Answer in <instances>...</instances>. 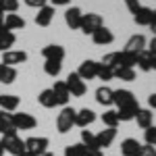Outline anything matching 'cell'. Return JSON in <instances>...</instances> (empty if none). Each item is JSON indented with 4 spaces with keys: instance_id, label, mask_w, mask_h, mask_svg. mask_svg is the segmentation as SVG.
I'll return each instance as SVG.
<instances>
[{
    "instance_id": "7c38bea8",
    "label": "cell",
    "mask_w": 156,
    "mask_h": 156,
    "mask_svg": "<svg viewBox=\"0 0 156 156\" xmlns=\"http://www.w3.org/2000/svg\"><path fill=\"white\" fill-rule=\"evenodd\" d=\"M94 121H96V112H94L92 108H81V110H77V115H75V125L81 127V129H87Z\"/></svg>"
},
{
    "instance_id": "d6a6232c",
    "label": "cell",
    "mask_w": 156,
    "mask_h": 156,
    "mask_svg": "<svg viewBox=\"0 0 156 156\" xmlns=\"http://www.w3.org/2000/svg\"><path fill=\"white\" fill-rule=\"evenodd\" d=\"M137 67H140L144 73L152 71V56L148 54V50H144L142 54H137Z\"/></svg>"
},
{
    "instance_id": "4fadbf2b",
    "label": "cell",
    "mask_w": 156,
    "mask_h": 156,
    "mask_svg": "<svg viewBox=\"0 0 156 156\" xmlns=\"http://www.w3.org/2000/svg\"><path fill=\"white\" fill-rule=\"evenodd\" d=\"M92 40H94V44L96 46H108V44H112L115 42V34L108 29V27H100V29H96L94 34H92Z\"/></svg>"
},
{
    "instance_id": "603a6c76",
    "label": "cell",
    "mask_w": 156,
    "mask_h": 156,
    "mask_svg": "<svg viewBox=\"0 0 156 156\" xmlns=\"http://www.w3.org/2000/svg\"><path fill=\"white\" fill-rule=\"evenodd\" d=\"M0 108L4 112H15L19 108V96H12V94H0Z\"/></svg>"
},
{
    "instance_id": "52a82bcc",
    "label": "cell",
    "mask_w": 156,
    "mask_h": 156,
    "mask_svg": "<svg viewBox=\"0 0 156 156\" xmlns=\"http://www.w3.org/2000/svg\"><path fill=\"white\" fill-rule=\"evenodd\" d=\"M67 90H69V94L75 98H81L87 92V85H85V81L77 75V73H69V77H67Z\"/></svg>"
},
{
    "instance_id": "8d00e7d4",
    "label": "cell",
    "mask_w": 156,
    "mask_h": 156,
    "mask_svg": "<svg viewBox=\"0 0 156 156\" xmlns=\"http://www.w3.org/2000/svg\"><path fill=\"white\" fill-rule=\"evenodd\" d=\"M144 140L148 146H154L156 148V127L152 125V127H148V129H144Z\"/></svg>"
},
{
    "instance_id": "836d02e7",
    "label": "cell",
    "mask_w": 156,
    "mask_h": 156,
    "mask_svg": "<svg viewBox=\"0 0 156 156\" xmlns=\"http://www.w3.org/2000/svg\"><path fill=\"white\" fill-rule=\"evenodd\" d=\"M85 152H87V150L83 148V144H81V142L65 148V156H85Z\"/></svg>"
},
{
    "instance_id": "d6986e66",
    "label": "cell",
    "mask_w": 156,
    "mask_h": 156,
    "mask_svg": "<svg viewBox=\"0 0 156 156\" xmlns=\"http://www.w3.org/2000/svg\"><path fill=\"white\" fill-rule=\"evenodd\" d=\"M152 15H154V11H152L150 6H140V9L135 11V15H133V21H135V25L148 27V25L152 23Z\"/></svg>"
},
{
    "instance_id": "74e56055",
    "label": "cell",
    "mask_w": 156,
    "mask_h": 156,
    "mask_svg": "<svg viewBox=\"0 0 156 156\" xmlns=\"http://www.w3.org/2000/svg\"><path fill=\"white\" fill-rule=\"evenodd\" d=\"M137 156H156V148L154 146H142L140 148V152H137Z\"/></svg>"
},
{
    "instance_id": "60d3db41",
    "label": "cell",
    "mask_w": 156,
    "mask_h": 156,
    "mask_svg": "<svg viewBox=\"0 0 156 156\" xmlns=\"http://www.w3.org/2000/svg\"><path fill=\"white\" fill-rule=\"evenodd\" d=\"M146 50H148V54L150 56H156V36L148 42V46H146Z\"/></svg>"
},
{
    "instance_id": "ba28073f",
    "label": "cell",
    "mask_w": 156,
    "mask_h": 156,
    "mask_svg": "<svg viewBox=\"0 0 156 156\" xmlns=\"http://www.w3.org/2000/svg\"><path fill=\"white\" fill-rule=\"evenodd\" d=\"M98 67H100V62H96V60H92V58H87V60H83L81 65H79V69H77V75L81 77V79H96V75H98Z\"/></svg>"
},
{
    "instance_id": "5bb4252c",
    "label": "cell",
    "mask_w": 156,
    "mask_h": 156,
    "mask_svg": "<svg viewBox=\"0 0 156 156\" xmlns=\"http://www.w3.org/2000/svg\"><path fill=\"white\" fill-rule=\"evenodd\" d=\"M115 137H117V129H110V127L102 129L100 133H96V148H98V150L108 148V146L115 142Z\"/></svg>"
},
{
    "instance_id": "4dcf8cb0",
    "label": "cell",
    "mask_w": 156,
    "mask_h": 156,
    "mask_svg": "<svg viewBox=\"0 0 156 156\" xmlns=\"http://www.w3.org/2000/svg\"><path fill=\"white\" fill-rule=\"evenodd\" d=\"M81 144L85 150H98L96 148V133H92L90 129H81Z\"/></svg>"
},
{
    "instance_id": "7bdbcfd3",
    "label": "cell",
    "mask_w": 156,
    "mask_h": 156,
    "mask_svg": "<svg viewBox=\"0 0 156 156\" xmlns=\"http://www.w3.org/2000/svg\"><path fill=\"white\" fill-rule=\"evenodd\" d=\"M148 106L156 110V94H150V96H148Z\"/></svg>"
},
{
    "instance_id": "83f0119b",
    "label": "cell",
    "mask_w": 156,
    "mask_h": 156,
    "mask_svg": "<svg viewBox=\"0 0 156 156\" xmlns=\"http://www.w3.org/2000/svg\"><path fill=\"white\" fill-rule=\"evenodd\" d=\"M112 75H115V79L133 81V79H135V69H131V67H117V69L112 71Z\"/></svg>"
},
{
    "instance_id": "e575fe53",
    "label": "cell",
    "mask_w": 156,
    "mask_h": 156,
    "mask_svg": "<svg viewBox=\"0 0 156 156\" xmlns=\"http://www.w3.org/2000/svg\"><path fill=\"white\" fill-rule=\"evenodd\" d=\"M0 9L6 12V15H11L19 9V0H0Z\"/></svg>"
},
{
    "instance_id": "d4e9b609",
    "label": "cell",
    "mask_w": 156,
    "mask_h": 156,
    "mask_svg": "<svg viewBox=\"0 0 156 156\" xmlns=\"http://www.w3.org/2000/svg\"><path fill=\"white\" fill-rule=\"evenodd\" d=\"M0 133L2 135H9V133H17L15 125H12V117L11 112H0Z\"/></svg>"
},
{
    "instance_id": "44dd1931",
    "label": "cell",
    "mask_w": 156,
    "mask_h": 156,
    "mask_svg": "<svg viewBox=\"0 0 156 156\" xmlns=\"http://www.w3.org/2000/svg\"><path fill=\"white\" fill-rule=\"evenodd\" d=\"M135 121H137V125H140L142 129H148V127H152V123H154V112H152L150 108H140L137 115H135Z\"/></svg>"
},
{
    "instance_id": "4316f807",
    "label": "cell",
    "mask_w": 156,
    "mask_h": 156,
    "mask_svg": "<svg viewBox=\"0 0 156 156\" xmlns=\"http://www.w3.org/2000/svg\"><path fill=\"white\" fill-rule=\"evenodd\" d=\"M17 79V69L15 67H6V65H2L0 62V83H12Z\"/></svg>"
},
{
    "instance_id": "bcb514c9",
    "label": "cell",
    "mask_w": 156,
    "mask_h": 156,
    "mask_svg": "<svg viewBox=\"0 0 156 156\" xmlns=\"http://www.w3.org/2000/svg\"><path fill=\"white\" fill-rule=\"evenodd\" d=\"M0 25H4V11L0 9Z\"/></svg>"
},
{
    "instance_id": "7dc6e473",
    "label": "cell",
    "mask_w": 156,
    "mask_h": 156,
    "mask_svg": "<svg viewBox=\"0 0 156 156\" xmlns=\"http://www.w3.org/2000/svg\"><path fill=\"white\" fill-rule=\"evenodd\" d=\"M152 69L156 71V56H152Z\"/></svg>"
},
{
    "instance_id": "1f68e13d",
    "label": "cell",
    "mask_w": 156,
    "mask_h": 156,
    "mask_svg": "<svg viewBox=\"0 0 156 156\" xmlns=\"http://www.w3.org/2000/svg\"><path fill=\"white\" fill-rule=\"evenodd\" d=\"M102 65L115 71L117 67H121V52H108V54H104V58H102Z\"/></svg>"
},
{
    "instance_id": "ffe728a7",
    "label": "cell",
    "mask_w": 156,
    "mask_h": 156,
    "mask_svg": "<svg viewBox=\"0 0 156 156\" xmlns=\"http://www.w3.org/2000/svg\"><path fill=\"white\" fill-rule=\"evenodd\" d=\"M140 148H142V144H140L137 140L127 137V140H123V142H121V154H123V156H137Z\"/></svg>"
},
{
    "instance_id": "b9f144b4",
    "label": "cell",
    "mask_w": 156,
    "mask_h": 156,
    "mask_svg": "<svg viewBox=\"0 0 156 156\" xmlns=\"http://www.w3.org/2000/svg\"><path fill=\"white\" fill-rule=\"evenodd\" d=\"M52 2V6H67V4H71V0H50Z\"/></svg>"
},
{
    "instance_id": "7402d4cb",
    "label": "cell",
    "mask_w": 156,
    "mask_h": 156,
    "mask_svg": "<svg viewBox=\"0 0 156 156\" xmlns=\"http://www.w3.org/2000/svg\"><path fill=\"white\" fill-rule=\"evenodd\" d=\"M96 102L102 104V106H112V90L108 85H100L96 90Z\"/></svg>"
},
{
    "instance_id": "cb8c5ba5",
    "label": "cell",
    "mask_w": 156,
    "mask_h": 156,
    "mask_svg": "<svg viewBox=\"0 0 156 156\" xmlns=\"http://www.w3.org/2000/svg\"><path fill=\"white\" fill-rule=\"evenodd\" d=\"M4 27H6L9 31L23 29V27H25V19H23V17H19L17 12H11V15H6V17H4Z\"/></svg>"
},
{
    "instance_id": "8992f818",
    "label": "cell",
    "mask_w": 156,
    "mask_h": 156,
    "mask_svg": "<svg viewBox=\"0 0 156 156\" xmlns=\"http://www.w3.org/2000/svg\"><path fill=\"white\" fill-rule=\"evenodd\" d=\"M11 117H12V125H15V129L19 131H29V129H34L37 125V121L36 117H31L29 112H11Z\"/></svg>"
},
{
    "instance_id": "ac0fdd59",
    "label": "cell",
    "mask_w": 156,
    "mask_h": 156,
    "mask_svg": "<svg viewBox=\"0 0 156 156\" xmlns=\"http://www.w3.org/2000/svg\"><path fill=\"white\" fill-rule=\"evenodd\" d=\"M15 42H17V36H15V31H9L4 25H0V52L12 50Z\"/></svg>"
},
{
    "instance_id": "5b68a950",
    "label": "cell",
    "mask_w": 156,
    "mask_h": 156,
    "mask_svg": "<svg viewBox=\"0 0 156 156\" xmlns=\"http://www.w3.org/2000/svg\"><path fill=\"white\" fill-rule=\"evenodd\" d=\"M104 25V21H102V17L98 15V12H87V15H83L81 17V25H79V29L83 31L85 36H92L96 29H100Z\"/></svg>"
},
{
    "instance_id": "d590c367",
    "label": "cell",
    "mask_w": 156,
    "mask_h": 156,
    "mask_svg": "<svg viewBox=\"0 0 156 156\" xmlns=\"http://www.w3.org/2000/svg\"><path fill=\"white\" fill-rule=\"evenodd\" d=\"M98 79H102V81H110V79H115V75H112V69H108L104 67L102 62H100V67H98Z\"/></svg>"
},
{
    "instance_id": "3957f363",
    "label": "cell",
    "mask_w": 156,
    "mask_h": 156,
    "mask_svg": "<svg viewBox=\"0 0 156 156\" xmlns=\"http://www.w3.org/2000/svg\"><path fill=\"white\" fill-rule=\"evenodd\" d=\"M2 148L4 152H9L12 156H21L25 154V140H21L17 133H9V135H2Z\"/></svg>"
},
{
    "instance_id": "7a4b0ae2",
    "label": "cell",
    "mask_w": 156,
    "mask_h": 156,
    "mask_svg": "<svg viewBox=\"0 0 156 156\" xmlns=\"http://www.w3.org/2000/svg\"><path fill=\"white\" fill-rule=\"evenodd\" d=\"M75 115H77V110L73 106H62V110L58 112V117H56V129L58 133H69L75 127Z\"/></svg>"
},
{
    "instance_id": "277c9868",
    "label": "cell",
    "mask_w": 156,
    "mask_h": 156,
    "mask_svg": "<svg viewBox=\"0 0 156 156\" xmlns=\"http://www.w3.org/2000/svg\"><path fill=\"white\" fill-rule=\"evenodd\" d=\"M48 137L40 135V137H27L25 140V152L31 156H42L46 150H48Z\"/></svg>"
},
{
    "instance_id": "f35d334b",
    "label": "cell",
    "mask_w": 156,
    "mask_h": 156,
    "mask_svg": "<svg viewBox=\"0 0 156 156\" xmlns=\"http://www.w3.org/2000/svg\"><path fill=\"white\" fill-rule=\"evenodd\" d=\"M25 4L31 6V9H42V6L48 4V0H25Z\"/></svg>"
},
{
    "instance_id": "9a60e30c",
    "label": "cell",
    "mask_w": 156,
    "mask_h": 156,
    "mask_svg": "<svg viewBox=\"0 0 156 156\" xmlns=\"http://www.w3.org/2000/svg\"><path fill=\"white\" fill-rule=\"evenodd\" d=\"M81 17H83L81 9L71 6V9L65 11V23L69 25V29H79V25H81Z\"/></svg>"
},
{
    "instance_id": "30bf717a",
    "label": "cell",
    "mask_w": 156,
    "mask_h": 156,
    "mask_svg": "<svg viewBox=\"0 0 156 156\" xmlns=\"http://www.w3.org/2000/svg\"><path fill=\"white\" fill-rule=\"evenodd\" d=\"M146 46H148V40H146L142 34H135V36H131L129 40H127V44H125V52H131V54H142L146 50Z\"/></svg>"
},
{
    "instance_id": "6da1fadb",
    "label": "cell",
    "mask_w": 156,
    "mask_h": 156,
    "mask_svg": "<svg viewBox=\"0 0 156 156\" xmlns=\"http://www.w3.org/2000/svg\"><path fill=\"white\" fill-rule=\"evenodd\" d=\"M112 104H117L119 121H133L140 110L137 98L131 90H112Z\"/></svg>"
},
{
    "instance_id": "484cf974",
    "label": "cell",
    "mask_w": 156,
    "mask_h": 156,
    "mask_svg": "<svg viewBox=\"0 0 156 156\" xmlns=\"http://www.w3.org/2000/svg\"><path fill=\"white\" fill-rule=\"evenodd\" d=\"M37 102H40L44 108H54V106H56V98H54L52 87H48V90H42V92H40V96H37Z\"/></svg>"
},
{
    "instance_id": "f546056e",
    "label": "cell",
    "mask_w": 156,
    "mask_h": 156,
    "mask_svg": "<svg viewBox=\"0 0 156 156\" xmlns=\"http://www.w3.org/2000/svg\"><path fill=\"white\" fill-rule=\"evenodd\" d=\"M60 71H62V62L60 60H46L44 62V73L48 77H58Z\"/></svg>"
},
{
    "instance_id": "f6af8a7d",
    "label": "cell",
    "mask_w": 156,
    "mask_h": 156,
    "mask_svg": "<svg viewBox=\"0 0 156 156\" xmlns=\"http://www.w3.org/2000/svg\"><path fill=\"white\" fill-rule=\"evenodd\" d=\"M85 156H104V152H102V150H87Z\"/></svg>"
},
{
    "instance_id": "ee69618b",
    "label": "cell",
    "mask_w": 156,
    "mask_h": 156,
    "mask_svg": "<svg viewBox=\"0 0 156 156\" xmlns=\"http://www.w3.org/2000/svg\"><path fill=\"white\" fill-rule=\"evenodd\" d=\"M148 27L152 29V34H154V36H156V9H154V15H152V23L148 25Z\"/></svg>"
},
{
    "instance_id": "2e32d148",
    "label": "cell",
    "mask_w": 156,
    "mask_h": 156,
    "mask_svg": "<svg viewBox=\"0 0 156 156\" xmlns=\"http://www.w3.org/2000/svg\"><path fill=\"white\" fill-rule=\"evenodd\" d=\"M42 56L46 60H60L62 62V58H65V48L60 44H48V46L42 48Z\"/></svg>"
},
{
    "instance_id": "e0dca14e",
    "label": "cell",
    "mask_w": 156,
    "mask_h": 156,
    "mask_svg": "<svg viewBox=\"0 0 156 156\" xmlns=\"http://www.w3.org/2000/svg\"><path fill=\"white\" fill-rule=\"evenodd\" d=\"M52 19H54V6H42V9H37V15H36V25L40 27H48L52 23Z\"/></svg>"
},
{
    "instance_id": "681fc988",
    "label": "cell",
    "mask_w": 156,
    "mask_h": 156,
    "mask_svg": "<svg viewBox=\"0 0 156 156\" xmlns=\"http://www.w3.org/2000/svg\"><path fill=\"white\" fill-rule=\"evenodd\" d=\"M42 156H54V154H50V152H44V154H42Z\"/></svg>"
},
{
    "instance_id": "8fae6325",
    "label": "cell",
    "mask_w": 156,
    "mask_h": 156,
    "mask_svg": "<svg viewBox=\"0 0 156 156\" xmlns=\"http://www.w3.org/2000/svg\"><path fill=\"white\" fill-rule=\"evenodd\" d=\"M52 92H54V98H56V106H69L71 94H69V90H67V83H65V81H54Z\"/></svg>"
},
{
    "instance_id": "f907efd6",
    "label": "cell",
    "mask_w": 156,
    "mask_h": 156,
    "mask_svg": "<svg viewBox=\"0 0 156 156\" xmlns=\"http://www.w3.org/2000/svg\"><path fill=\"white\" fill-rule=\"evenodd\" d=\"M21 156H31V154H27V152H25V154H21Z\"/></svg>"
},
{
    "instance_id": "f1b7e54d",
    "label": "cell",
    "mask_w": 156,
    "mask_h": 156,
    "mask_svg": "<svg viewBox=\"0 0 156 156\" xmlns=\"http://www.w3.org/2000/svg\"><path fill=\"white\" fill-rule=\"evenodd\" d=\"M102 123L106 125V127H110V129H117V125H119V115H117V110H112V108H108V110H104L102 112Z\"/></svg>"
},
{
    "instance_id": "9c48e42d",
    "label": "cell",
    "mask_w": 156,
    "mask_h": 156,
    "mask_svg": "<svg viewBox=\"0 0 156 156\" xmlns=\"http://www.w3.org/2000/svg\"><path fill=\"white\" fill-rule=\"evenodd\" d=\"M27 60V52L25 50H6V52H2V65H6V67H17V65H21Z\"/></svg>"
},
{
    "instance_id": "c3c4849f",
    "label": "cell",
    "mask_w": 156,
    "mask_h": 156,
    "mask_svg": "<svg viewBox=\"0 0 156 156\" xmlns=\"http://www.w3.org/2000/svg\"><path fill=\"white\" fill-rule=\"evenodd\" d=\"M4 154V148H2V142H0V156Z\"/></svg>"
},
{
    "instance_id": "ab89813d",
    "label": "cell",
    "mask_w": 156,
    "mask_h": 156,
    "mask_svg": "<svg viewBox=\"0 0 156 156\" xmlns=\"http://www.w3.org/2000/svg\"><path fill=\"white\" fill-rule=\"evenodd\" d=\"M125 6L129 9V12H133V15H135V11H137L142 4H140V0H125Z\"/></svg>"
}]
</instances>
